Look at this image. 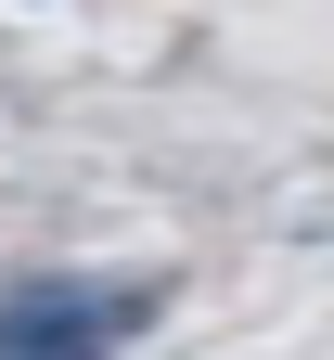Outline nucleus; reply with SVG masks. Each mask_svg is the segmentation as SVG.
Wrapping results in <instances>:
<instances>
[{
    "label": "nucleus",
    "instance_id": "nucleus-1",
    "mask_svg": "<svg viewBox=\"0 0 334 360\" xmlns=\"http://www.w3.org/2000/svg\"><path fill=\"white\" fill-rule=\"evenodd\" d=\"M155 322V283H90V270H26L0 296V360H116Z\"/></svg>",
    "mask_w": 334,
    "mask_h": 360
}]
</instances>
